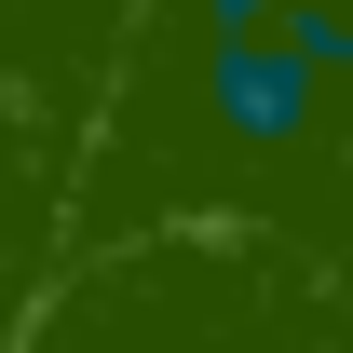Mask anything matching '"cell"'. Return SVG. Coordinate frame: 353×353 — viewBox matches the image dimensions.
<instances>
[{
    "label": "cell",
    "instance_id": "cell-1",
    "mask_svg": "<svg viewBox=\"0 0 353 353\" xmlns=\"http://www.w3.org/2000/svg\"><path fill=\"white\" fill-rule=\"evenodd\" d=\"M340 14H272L259 41H204V95H218V136L245 150H312L326 136V82H340Z\"/></svg>",
    "mask_w": 353,
    "mask_h": 353
},
{
    "label": "cell",
    "instance_id": "cell-2",
    "mask_svg": "<svg viewBox=\"0 0 353 353\" xmlns=\"http://www.w3.org/2000/svg\"><path fill=\"white\" fill-rule=\"evenodd\" d=\"M272 14H285V0H204V41H259Z\"/></svg>",
    "mask_w": 353,
    "mask_h": 353
}]
</instances>
